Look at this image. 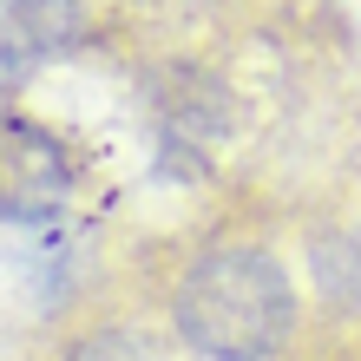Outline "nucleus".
<instances>
[{"mask_svg":"<svg viewBox=\"0 0 361 361\" xmlns=\"http://www.w3.org/2000/svg\"><path fill=\"white\" fill-rule=\"evenodd\" d=\"M171 322L204 361H269L295 329V289L263 243H217L184 263Z\"/></svg>","mask_w":361,"mask_h":361,"instance_id":"obj_1","label":"nucleus"},{"mask_svg":"<svg viewBox=\"0 0 361 361\" xmlns=\"http://www.w3.org/2000/svg\"><path fill=\"white\" fill-rule=\"evenodd\" d=\"M73 184H79V164L47 125L0 112V224H27V230L53 224Z\"/></svg>","mask_w":361,"mask_h":361,"instance_id":"obj_2","label":"nucleus"},{"mask_svg":"<svg viewBox=\"0 0 361 361\" xmlns=\"http://www.w3.org/2000/svg\"><path fill=\"white\" fill-rule=\"evenodd\" d=\"M86 39V0H0V92Z\"/></svg>","mask_w":361,"mask_h":361,"instance_id":"obj_3","label":"nucleus"},{"mask_svg":"<svg viewBox=\"0 0 361 361\" xmlns=\"http://www.w3.org/2000/svg\"><path fill=\"white\" fill-rule=\"evenodd\" d=\"M309 269H315V289H322L329 309L361 315V230H355V224L322 230L315 250H309Z\"/></svg>","mask_w":361,"mask_h":361,"instance_id":"obj_4","label":"nucleus"},{"mask_svg":"<svg viewBox=\"0 0 361 361\" xmlns=\"http://www.w3.org/2000/svg\"><path fill=\"white\" fill-rule=\"evenodd\" d=\"M66 361H164V355L138 329H92V335H79L66 348Z\"/></svg>","mask_w":361,"mask_h":361,"instance_id":"obj_5","label":"nucleus"}]
</instances>
